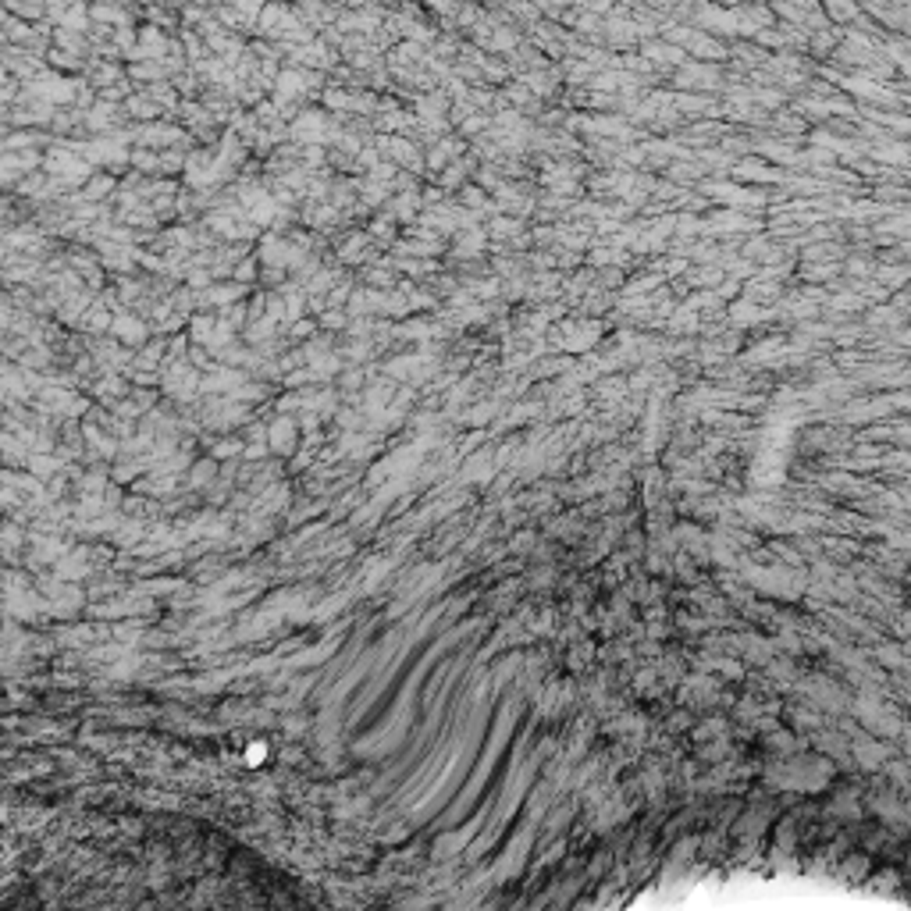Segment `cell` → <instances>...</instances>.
<instances>
[{
    "label": "cell",
    "instance_id": "1",
    "mask_svg": "<svg viewBox=\"0 0 911 911\" xmlns=\"http://www.w3.org/2000/svg\"><path fill=\"white\" fill-rule=\"evenodd\" d=\"M819 7H822V14L829 18V25H847L862 7H858V0H819Z\"/></svg>",
    "mask_w": 911,
    "mask_h": 911
},
{
    "label": "cell",
    "instance_id": "2",
    "mask_svg": "<svg viewBox=\"0 0 911 911\" xmlns=\"http://www.w3.org/2000/svg\"><path fill=\"white\" fill-rule=\"evenodd\" d=\"M644 54H648L655 65H666V61H670V65H684V61H688V50H677V47H666V43H659V47H655V43H644Z\"/></svg>",
    "mask_w": 911,
    "mask_h": 911
},
{
    "label": "cell",
    "instance_id": "3",
    "mask_svg": "<svg viewBox=\"0 0 911 911\" xmlns=\"http://www.w3.org/2000/svg\"><path fill=\"white\" fill-rule=\"evenodd\" d=\"M427 4H431L438 14H445V18H456V14H460V7H463L467 0H427Z\"/></svg>",
    "mask_w": 911,
    "mask_h": 911
}]
</instances>
